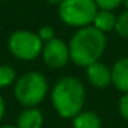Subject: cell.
<instances>
[{
    "label": "cell",
    "mask_w": 128,
    "mask_h": 128,
    "mask_svg": "<svg viewBox=\"0 0 128 128\" xmlns=\"http://www.w3.org/2000/svg\"><path fill=\"white\" fill-rule=\"evenodd\" d=\"M44 117L40 109L26 108L17 118V128H43Z\"/></svg>",
    "instance_id": "obj_9"
},
{
    "label": "cell",
    "mask_w": 128,
    "mask_h": 128,
    "mask_svg": "<svg viewBox=\"0 0 128 128\" xmlns=\"http://www.w3.org/2000/svg\"><path fill=\"white\" fill-rule=\"evenodd\" d=\"M98 10H105V11H113L114 8L120 6L124 0H94Z\"/></svg>",
    "instance_id": "obj_14"
},
{
    "label": "cell",
    "mask_w": 128,
    "mask_h": 128,
    "mask_svg": "<svg viewBox=\"0 0 128 128\" xmlns=\"http://www.w3.org/2000/svg\"><path fill=\"white\" fill-rule=\"evenodd\" d=\"M4 114H6V103H4V99H3V96L0 95V121L3 120Z\"/></svg>",
    "instance_id": "obj_17"
},
{
    "label": "cell",
    "mask_w": 128,
    "mask_h": 128,
    "mask_svg": "<svg viewBox=\"0 0 128 128\" xmlns=\"http://www.w3.org/2000/svg\"><path fill=\"white\" fill-rule=\"evenodd\" d=\"M70 61L80 68H88L100 59L106 50V36L94 26L81 28L69 42Z\"/></svg>",
    "instance_id": "obj_1"
},
{
    "label": "cell",
    "mask_w": 128,
    "mask_h": 128,
    "mask_svg": "<svg viewBox=\"0 0 128 128\" xmlns=\"http://www.w3.org/2000/svg\"><path fill=\"white\" fill-rule=\"evenodd\" d=\"M87 80L90 81L92 87L103 90L112 84V68L102 64L100 61L90 65L87 68Z\"/></svg>",
    "instance_id": "obj_7"
},
{
    "label": "cell",
    "mask_w": 128,
    "mask_h": 128,
    "mask_svg": "<svg viewBox=\"0 0 128 128\" xmlns=\"http://www.w3.org/2000/svg\"><path fill=\"white\" fill-rule=\"evenodd\" d=\"M46 2H48V3H51V4H61L64 0H46Z\"/></svg>",
    "instance_id": "obj_18"
},
{
    "label": "cell",
    "mask_w": 128,
    "mask_h": 128,
    "mask_svg": "<svg viewBox=\"0 0 128 128\" xmlns=\"http://www.w3.org/2000/svg\"><path fill=\"white\" fill-rule=\"evenodd\" d=\"M44 43L30 30H15L8 39V50L20 61H33L42 55Z\"/></svg>",
    "instance_id": "obj_5"
},
{
    "label": "cell",
    "mask_w": 128,
    "mask_h": 128,
    "mask_svg": "<svg viewBox=\"0 0 128 128\" xmlns=\"http://www.w3.org/2000/svg\"><path fill=\"white\" fill-rule=\"evenodd\" d=\"M48 94V81L40 72L24 73L14 83V96L25 108H37Z\"/></svg>",
    "instance_id": "obj_3"
},
{
    "label": "cell",
    "mask_w": 128,
    "mask_h": 128,
    "mask_svg": "<svg viewBox=\"0 0 128 128\" xmlns=\"http://www.w3.org/2000/svg\"><path fill=\"white\" fill-rule=\"evenodd\" d=\"M73 128H102V120L96 112L83 110L73 117Z\"/></svg>",
    "instance_id": "obj_10"
},
{
    "label": "cell",
    "mask_w": 128,
    "mask_h": 128,
    "mask_svg": "<svg viewBox=\"0 0 128 128\" xmlns=\"http://www.w3.org/2000/svg\"><path fill=\"white\" fill-rule=\"evenodd\" d=\"M112 84L122 94H128V56L117 59L112 68Z\"/></svg>",
    "instance_id": "obj_8"
},
{
    "label": "cell",
    "mask_w": 128,
    "mask_h": 128,
    "mask_svg": "<svg viewBox=\"0 0 128 128\" xmlns=\"http://www.w3.org/2000/svg\"><path fill=\"white\" fill-rule=\"evenodd\" d=\"M116 15L113 14V11H105V10H98L96 15L94 18L92 26L95 29H98L102 33H108V32L114 30L116 26Z\"/></svg>",
    "instance_id": "obj_11"
},
{
    "label": "cell",
    "mask_w": 128,
    "mask_h": 128,
    "mask_svg": "<svg viewBox=\"0 0 128 128\" xmlns=\"http://www.w3.org/2000/svg\"><path fill=\"white\" fill-rule=\"evenodd\" d=\"M98 7L94 0H64L59 4L61 21L72 28H86L94 22Z\"/></svg>",
    "instance_id": "obj_4"
},
{
    "label": "cell",
    "mask_w": 128,
    "mask_h": 128,
    "mask_svg": "<svg viewBox=\"0 0 128 128\" xmlns=\"http://www.w3.org/2000/svg\"><path fill=\"white\" fill-rule=\"evenodd\" d=\"M37 34H39L40 40H42L43 43H47V42H50V40L55 39V32H54V29L51 28L50 25L42 26V28L39 29V33Z\"/></svg>",
    "instance_id": "obj_15"
},
{
    "label": "cell",
    "mask_w": 128,
    "mask_h": 128,
    "mask_svg": "<svg viewBox=\"0 0 128 128\" xmlns=\"http://www.w3.org/2000/svg\"><path fill=\"white\" fill-rule=\"evenodd\" d=\"M51 102L61 117H76L83 112L86 102V87L83 81L74 76L61 77L51 90Z\"/></svg>",
    "instance_id": "obj_2"
},
{
    "label": "cell",
    "mask_w": 128,
    "mask_h": 128,
    "mask_svg": "<svg viewBox=\"0 0 128 128\" xmlns=\"http://www.w3.org/2000/svg\"><path fill=\"white\" fill-rule=\"evenodd\" d=\"M114 30H116V33L120 37H125V39L128 37V11L127 10L117 15Z\"/></svg>",
    "instance_id": "obj_13"
},
{
    "label": "cell",
    "mask_w": 128,
    "mask_h": 128,
    "mask_svg": "<svg viewBox=\"0 0 128 128\" xmlns=\"http://www.w3.org/2000/svg\"><path fill=\"white\" fill-rule=\"evenodd\" d=\"M0 128H17V125H2Z\"/></svg>",
    "instance_id": "obj_19"
},
{
    "label": "cell",
    "mask_w": 128,
    "mask_h": 128,
    "mask_svg": "<svg viewBox=\"0 0 128 128\" xmlns=\"http://www.w3.org/2000/svg\"><path fill=\"white\" fill-rule=\"evenodd\" d=\"M118 112H120L122 118H124L125 121H128V94H122V96L120 98Z\"/></svg>",
    "instance_id": "obj_16"
},
{
    "label": "cell",
    "mask_w": 128,
    "mask_h": 128,
    "mask_svg": "<svg viewBox=\"0 0 128 128\" xmlns=\"http://www.w3.org/2000/svg\"><path fill=\"white\" fill-rule=\"evenodd\" d=\"M42 58L46 66L50 69H61L70 61L69 46L61 39H52L44 43L42 50Z\"/></svg>",
    "instance_id": "obj_6"
},
{
    "label": "cell",
    "mask_w": 128,
    "mask_h": 128,
    "mask_svg": "<svg viewBox=\"0 0 128 128\" xmlns=\"http://www.w3.org/2000/svg\"><path fill=\"white\" fill-rule=\"evenodd\" d=\"M122 3H124V6H125V10H127V11H128V0H124Z\"/></svg>",
    "instance_id": "obj_20"
},
{
    "label": "cell",
    "mask_w": 128,
    "mask_h": 128,
    "mask_svg": "<svg viewBox=\"0 0 128 128\" xmlns=\"http://www.w3.org/2000/svg\"><path fill=\"white\" fill-rule=\"evenodd\" d=\"M17 81L15 69L10 65H0V88L10 87Z\"/></svg>",
    "instance_id": "obj_12"
}]
</instances>
